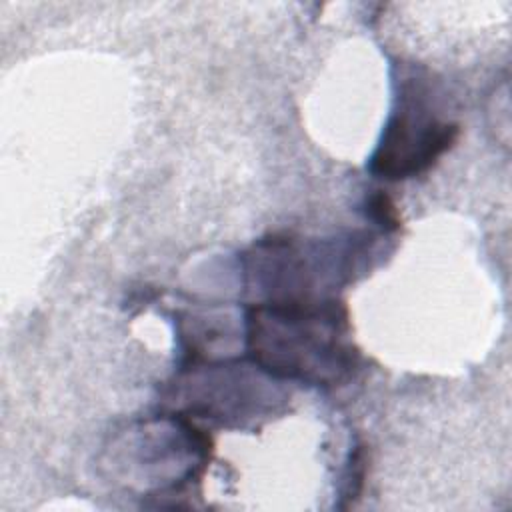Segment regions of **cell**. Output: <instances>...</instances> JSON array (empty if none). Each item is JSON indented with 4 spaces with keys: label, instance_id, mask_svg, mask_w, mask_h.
Returning <instances> with one entry per match:
<instances>
[{
    "label": "cell",
    "instance_id": "6da1fadb",
    "mask_svg": "<svg viewBox=\"0 0 512 512\" xmlns=\"http://www.w3.org/2000/svg\"><path fill=\"white\" fill-rule=\"evenodd\" d=\"M246 348L268 376L334 386L356 368L348 312L334 300H268L248 308Z\"/></svg>",
    "mask_w": 512,
    "mask_h": 512
},
{
    "label": "cell",
    "instance_id": "7a4b0ae2",
    "mask_svg": "<svg viewBox=\"0 0 512 512\" xmlns=\"http://www.w3.org/2000/svg\"><path fill=\"white\" fill-rule=\"evenodd\" d=\"M458 134V124L434 118L422 96L414 88L406 90L372 154L370 172L390 180L416 176L450 150Z\"/></svg>",
    "mask_w": 512,
    "mask_h": 512
},
{
    "label": "cell",
    "instance_id": "3957f363",
    "mask_svg": "<svg viewBox=\"0 0 512 512\" xmlns=\"http://www.w3.org/2000/svg\"><path fill=\"white\" fill-rule=\"evenodd\" d=\"M368 212L370 216L384 228L388 230H396L400 226V220H398V212H396V206L392 204V200L386 196V194H376L370 198L368 202Z\"/></svg>",
    "mask_w": 512,
    "mask_h": 512
}]
</instances>
